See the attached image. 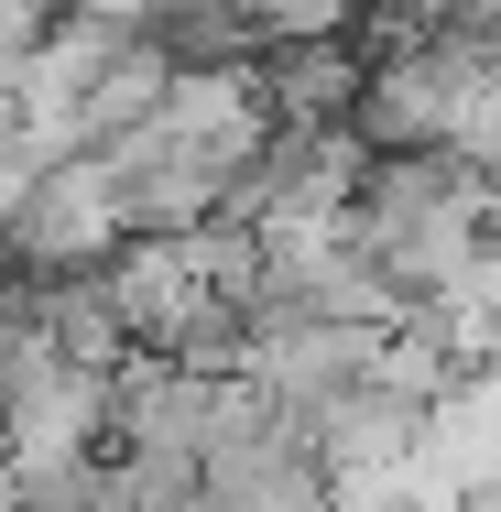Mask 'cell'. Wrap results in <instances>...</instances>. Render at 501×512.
Returning a JSON list of instances; mask_svg holds the SVG:
<instances>
[{
    "instance_id": "cell-1",
    "label": "cell",
    "mask_w": 501,
    "mask_h": 512,
    "mask_svg": "<svg viewBox=\"0 0 501 512\" xmlns=\"http://www.w3.org/2000/svg\"><path fill=\"white\" fill-rule=\"evenodd\" d=\"M120 229H131V218H120V175H109V153H99V142H77V153H44V164L22 175L11 218H0V240H11V262H22V273L99 262Z\"/></svg>"
},
{
    "instance_id": "cell-2",
    "label": "cell",
    "mask_w": 501,
    "mask_h": 512,
    "mask_svg": "<svg viewBox=\"0 0 501 512\" xmlns=\"http://www.w3.org/2000/svg\"><path fill=\"white\" fill-rule=\"evenodd\" d=\"M109 425V371L66 360L55 338H33L0 371V458H88Z\"/></svg>"
},
{
    "instance_id": "cell-3",
    "label": "cell",
    "mask_w": 501,
    "mask_h": 512,
    "mask_svg": "<svg viewBox=\"0 0 501 512\" xmlns=\"http://www.w3.org/2000/svg\"><path fill=\"white\" fill-rule=\"evenodd\" d=\"M251 44H295V33H360V0H229Z\"/></svg>"
},
{
    "instance_id": "cell-4",
    "label": "cell",
    "mask_w": 501,
    "mask_h": 512,
    "mask_svg": "<svg viewBox=\"0 0 501 512\" xmlns=\"http://www.w3.org/2000/svg\"><path fill=\"white\" fill-rule=\"evenodd\" d=\"M447 11H458V0H360V33H371V44H393V33H436Z\"/></svg>"
}]
</instances>
